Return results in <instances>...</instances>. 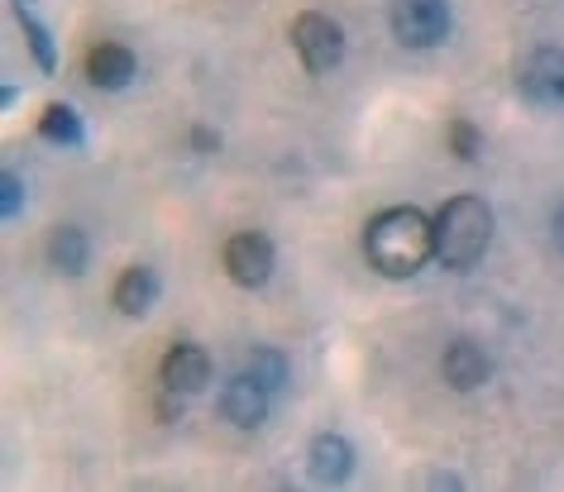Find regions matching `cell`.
Masks as SVG:
<instances>
[{"mask_svg": "<svg viewBox=\"0 0 564 492\" xmlns=\"http://www.w3.org/2000/svg\"><path fill=\"white\" fill-rule=\"evenodd\" d=\"M292 44H297L306 73H335L345 63V30L330 15H316V10L292 20Z\"/></svg>", "mask_w": 564, "mask_h": 492, "instance_id": "3957f363", "label": "cell"}, {"mask_svg": "<svg viewBox=\"0 0 564 492\" xmlns=\"http://www.w3.org/2000/svg\"><path fill=\"white\" fill-rule=\"evenodd\" d=\"M435 234V263L449 273H469L478 269V259L488 254L492 239V210L484 196H449L431 220Z\"/></svg>", "mask_w": 564, "mask_h": 492, "instance_id": "7a4b0ae2", "label": "cell"}, {"mask_svg": "<svg viewBox=\"0 0 564 492\" xmlns=\"http://www.w3.org/2000/svg\"><path fill=\"white\" fill-rule=\"evenodd\" d=\"M441 373H445V383H449V387L474 392V387H484V383H488L492 359H488L474 340H455V345L445 349V359H441Z\"/></svg>", "mask_w": 564, "mask_h": 492, "instance_id": "30bf717a", "label": "cell"}, {"mask_svg": "<svg viewBox=\"0 0 564 492\" xmlns=\"http://www.w3.org/2000/svg\"><path fill=\"white\" fill-rule=\"evenodd\" d=\"M20 206H24V182L15 173H6V177H0V216L15 220Z\"/></svg>", "mask_w": 564, "mask_h": 492, "instance_id": "ac0fdd59", "label": "cell"}, {"mask_svg": "<svg viewBox=\"0 0 564 492\" xmlns=\"http://www.w3.org/2000/svg\"><path fill=\"white\" fill-rule=\"evenodd\" d=\"M306 469H312V478L321 488H340L349 473H355V445L345 440V435H316L312 440V455H306Z\"/></svg>", "mask_w": 564, "mask_h": 492, "instance_id": "9c48e42d", "label": "cell"}, {"mask_svg": "<svg viewBox=\"0 0 564 492\" xmlns=\"http://www.w3.org/2000/svg\"><path fill=\"white\" fill-rule=\"evenodd\" d=\"M431 488H464V483H459L455 473H435V478H431Z\"/></svg>", "mask_w": 564, "mask_h": 492, "instance_id": "ffe728a7", "label": "cell"}, {"mask_svg": "<svg viewBox=\"0 0 564 492\" xmlns=\"http://www.w3.org/2000/svg\"><path fill=\"white\" fill-rule=\"evenodd\" d=\"M392 34L406 48H435L449 34L445 0H392Z\"/></svg>", "mask_w": 564, "mask_h": 492, "instance_id": "277c9868", "label": "cell"}, {"mask_svg": "<svg viewBox=\"0 0 564 492\" xmlns=\"http://www.w3.org/2000/svg\"><path fill=\"white\" fill-rule=\"evenodd\" d=\"M134 73H139V63H134V53L124 44H96L87 53V77L96 81V87H106V91H124L134 81Z\"/></svg>", "mask_w": 564, "mask_h": 492, "instance_id": "8fae6325", "label": "cell"}, {"mask_svg": "<svg viewBox=\"0 0 564 492\" xmlns=\"http://www.w3.org/2000/svg\"><path fill=\"white\" fill-rule=\"evenodd\" d=\"M245 373H249V378H259L268 392H282V387H288V359H282V349H268V345L249 349Z\"/></svg>", "mask_w": 564, "mask_h": 492, "instance_id": "9a60e30c", "label": "cell"}, {"mask_svg": "<svg viewBox=\"0 0 564 492\" xmlns=\"http://www.w3.org/2000/svg\"><path fill=\"white\" fill-rule=\"evenodd\" d=\"M478 149H484V134H478L474 120H449V153H455L459 163H474Z\"/></svg>", "mask_w": 564, "mask_h": 492, "instance_id": "e0dca14e", "label": "cell"}, {"mask_svg": "<svg viewBox=\"0 0 564 492\" xmlns=\"http://www.w3.org/2000/svg\"><path fill=\"white\" fill-rule=\"evenodd\" d=\"M273 263H278V249H273V239L259 230H239V234H230V244H225V273H230L239 287H263L268 277H273Z\"/></svg>", "mask_w": 564, "mask_h": 492, "instance_id": "5b68a950", "label": "cell"}, {"mask_svg": "<svg viewBox=\"0 0 564 492\" xmlns=\"http://www.w3.org/2000/svg\"><path fill=\"white\" fill-rule=\"evenodd\" d=\"M364 254H369L373 273L383 277H412L426 269V259H435V234L431 220L416 206H392L383 216L369 220L364 230Z\"/></svg>", "mask_w": 564, "mask_h": 492, "instance_id": "6da1fadb", "label": "cell"}, {"mask_svg": "<svg viewBox=\"0 0 564 492\" xmlns=\"http://www.w3.org/2000/svg\"><path fill=\"white\" fill-rule=\"evenodd\" d=\"M555 244H560V249H564V206H560V210H555Z\"/></svg>", "mask_w": 564, "mask_h": 492, "instance_id": "44dd1931", "label": "cell"}, {"mask_svg": "<svg viewBox=\"0 0 564 492\" xmlns=\"http://www.w3.org/2000/svg\"><path fill=\"white\" fill-rule=\"evenodd\" d=\"M159 302V273L153 269H124L116 283V311L120 316H149Z\"/></svg>", "mask_w": 564, "mask_h": 492, "instance_id": "7c38bea8", "label": "cell"}, {"mask_svg": "<svg viewBox=\"0 0 564 492\" xmlns=\"http://www.w3.org/2000/svg\"><path fill=\"white\" fill-rule=\"evenodd\" d=\"M163 387L167 392H177V397H196L202 387H210V354L206 349H196V345H173L167 349V359H163Z\"/></svg>", "mask_w": 564, "mask_h": 492, "instance_id": "8992f818", "label": "cell"}, {"mask_svg": "<svg viewBox=\"0 0 564 492\" xmlns=\"http://www.w3.org/2000/svg\"><path fill=\"white\" fill-rule=\"evenodd\" d=\"M192 144L202 149V153H216V149H220V134L206 130V124H196V130H192Z\"/></svg>", "mask_w": 564, "mask_h": 492, "instance_id": "d6986e66", "label": "cell"}, {"mask_svg": "<svg viewBox=\"0 0 564 492\" xmlns=\"http://www.w3.org/2000/svg\"><path fill=\"white\" fill-rule=\"evenodd\" d=\"M521 91L531 101L545 106H564V48H535L527 63H521Z\"/></svg>", "mask_w": 564, "mask_h": 492, "instance_id": "52a82bcc", "label": "cell"}, {"mask_svg": "<svg viewBox=\"0 0 564 492\" xmlns=\"http://www.w3.org/2000/svg\"><path fill=\"white\" fill-rule=\"evenodd\" d=\"M15 6H34V0H15Z\"/></svg>", "mask_w": 564, "mask_h": 492, "instance_id": "7402d4cb", "label": "cell"}, {"mask_svg": "<svg viewBox=\"0 0 564 492\" xmlns=\"http://www.w3.org/2000/svg\"><path fill=\"white\" fill-rule=\"evenodd\" d=\"M48 263L67 277H82L87 273V234L77 230V225H63V230H53L48 239Z\"/></svg>", "mask_w": 564, "mask_h": 492, "instance_id": "4fadbf2b", "label": "cell"}, {"mask_svg": "<svg viewBox=\"0 0 564 492\" xmlns=\"http://www.w3.org/2000/svg\"><path fill=\"white\" fill-rule=\"evenodd\" d=\"M15 15H20V30H24V39H30V48H34V63L44 67V73H58V48H53V34L30 15V6H15Z\"/></svg>", "mask_w": 564, "mask_h": 492, "instance_id": "2e32d148", "label": "cell"}, {"mask_svg": "<svg viewBox=\"0 0 564 492\" xmlns=\"http://www.w3.org/2000/svg\"><path fill=\"white\" fill-rule=\"evenodd\" d=\"M39 134L48 139V144H58V149H82L87 144V130H82V116L73 106H48L44 116H39Z\"/></svg>", "mask_w": 564, "mask_h": 492, "instance_id": "5bb4252c", "label": "cell"}, {"mask_svg": "<svg viewBox=\"0 0 564 492\" xmlns=\"http://www.w3.org/2000/svg\"><path fill=\"white\" fill-rule=\"evenodd\" d=\"M268 397H273V392H268L259 378L239 373V378H230V387L220 392V416L239 430H253V426H263V416H268Z\"/></svg>", "mask_w": 564, "mask_h": 492, "instance_id": "ba28073f", "label": "cell"}]
</instances>
